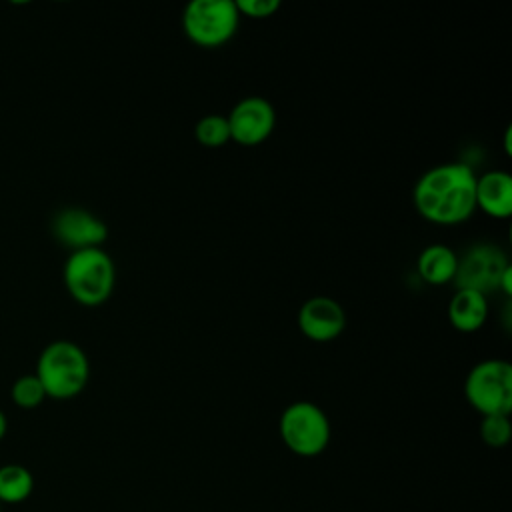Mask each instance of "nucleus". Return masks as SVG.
I'll list each match as a JSON object with an SVG mask.
<instances>
[{
  "instance_id": "obj_1",
  "label": "nucleus",
  "mask_w": 512,
  "mask_h": 512,
  "mask_svg": "<svg viewBox=\"0 0 512 512\" xmlns=\"http://www.w3.org/2000/svg\"><path fill=\"white\" fill-rule=\"evenodd\" d=\"M476 176L466 162H446L428 168L412 190L416 212L436 226L466 222L476 212Z\"/></svg>"
},
{
  "instance_id": "obj_2",
  "label": "nucleus",
  "mask_w": 512,
  "mask_h": 512,
  "mask_svg": "<svg viewBox=\"0 0 512 512\" xmlns=\"http://www.w3.org/2000/svg\"><path fill=\"white\" fill-rule=\"evenodd\" d=\"M34 374L44 386L46 398L70 400L86 388L90 362L76 342L54 340L38 354Z\"/></svg>"
},
{
  "instance_id": "obj_3",
  "label": "nucleus",
  "mask_w": 512,
  "mask_h": 512,
  "mask_svg": "<svg viewBox=\"0 0 512 512\" xmlns=\"http://www.w3.org/2000/svg\"><path fill=\"white\" fill-rule=\"evenodd\" d=\"M62 280L74 302L86 308H96L114 292L116 266L104 248L76 250L70 252L64 262Z\"/></svg>"
},
{
  "instance_id": "obj_4",
  "label": "nucleus",
  "mask_w": 512,
  "mask_h": 512,
  "mask_svg": "<svg viewBox=\"0 0 512 512\" xmlns=\"http://www.w3.org/2000/svg\"><path fill=\"white\" fill-rule=\"evenodd\" d=\"M278 434L292 454L314 458L326 450L332 428L326 412L318 404L310 400H296L282 410Z\"/></svg>"
},
{
  "instance_id": "obj_5",
  "label": "nucleus",
  "mask_w": 512,
  "mask_h": 512,
  "mask_svg": "<svg viewBox=\"0 0 512 512\" xmlns=\"http://www.w3.org/2000/svg\"><path fill=\"white\" fill-rule=\"evenodd\" d=\"M464 396L480 416L512 410V364L502 358L476 362L464 378Z\"/></svg>"
},
{
  "instance_id": "obj_6",
  "label": "nucleus",
  "mask_w": 512,
  "mask_h": 512,
  "mask_svg": "<svg viewBox=\"0 0 512 512\" xmlns=\"http://www.w3.org/2000/svg\"><path fill=\"white\" fill-rule=\"evenodd\" d=\"M240 26V14L234 0H192L182 12V30L186 38L202 48L228 44Z\"/></svg>"
},
{
  "instance_id": "obj_7",
  "label": "nucleus",
  "mask_w": 512,
  "mask_h": 512,
  "mask_svg": "<svg viewBox=\"0 0 512 512\" xmlns=\"http://www.w3.org/2000/svg\"><path fill=\"white\" fill-rule=\"evenodd\" d=\"M512 268L506 252L492 242L472 244L462 256H458L454 286L462 290H474L484 296L498 290L504 272Z\"/></svg>"
},
{
  "instance_id": "obj_8",
  "label": "nucleus",
  "mask_w": 512,
  "mask_h": 512,
  "mask_svg": "<svg viewBox=\"0 0 512 512\" xmlns=\"http://www.w3.org/2000/svg\"><path fill=\"white\" fill-rule=\"evenodd\" d=\"M230 140L252 148L266 142L276 128V110L264 96H246L238 100L226 116Z\"/></svg>"
},
{
  "instance_id": "obj_9",
  "label": "nucleus",
  "mask_w": 512,
  "mask_h": 512,
  "mask_svg": "<svg viewBox=\"0 0 512 512\" xmlns=\"http://www.w3.org/2000/svg\"><path fill=\"white\" fill-rule=\"evenodd\" d=\"M54 238L70 252L102 248L108 238V226L102 218L82 206H66L52 218Z\"/></svg>"
},
{
  "instance_id": "obj_10",
  "label": "nucleus",
  "mask_w": 512,
  "mask_h": 512,
  "mask_svg": "<svg viewBox=\"0 0 512 512\" xmlns=\"http://www.w3.org/2000/svg\"><path fill=\"white\" fill-rule=\"evenodd\" d=\"M296 324L304 338L324 344L336 340L344 332L346 312L342 304L330 296H312L298 308Z\"/></svg>"
},
{
  "instance_id": "obj_11",
  "label": "nucleus",
  "mask_w": 512,
  "mask_h": 512,
  "mask_svg": "<svg viewBox=\"0 0 512 512\" xmlns=\"http://www.w3.org/2000/svg\"><path fill=\"white\" fill-rule=\"evenodd\" d=\"M476 210L504 220L512 214V176L506 170H486L476 176Z\"/></svg>"
},
{
  "instance_id": "obj_12",
  "label": "nucleus",
  "mask_w": 512,
  "mask_h": 512,
  "mask_svg": "<svg viewBox=\"0 0 512 512\" xmlns=\"http://www.w3.org/2000/svg\"><path fill=\"white\" fill-rule=\"evenodd\" d=\"M488 320V300L474 290L456 288L448 302V322L458 332H476Z\"/></svg>"
},
{
  "instance_id": "obj_13",
  "label": "nucleus",
  "mask_w": 512,
  "mask_h": 512,
  "mask_svg": "<svg viewBox=\"0 0 512 512\" xmlns=\"http://www.w3.org/2000/svg\"><path fill=\"white\" fill-rule=\"evenodd\" d=\"M458 254L446 244H430L416 258L418 276L430 286H444L454 280Z\"/></svg>"
},
{
  "instance_id": "obj_14",
  "label": "nucleus",
  "mask_w": 512,
  "mask_h": 512,
  "mask_svg": "<svg viewBox=\"0 0 512 512\" xmlns=\"http://www.w3.org/2000/svg\"><path fill=\"white\" fill-rule=\"evenodd\" d=\"M34 490V476L22 464L0 466V504H20L30 498Z\"/></svg>"
},
{
  "instance_id": "obj_15",
  "label": "nucleus",
  "mask_w": 512,
  "mask_h": 512,
  "mask_svg": "<svg viewBox=\"0 0 512 512\" xmlns=\"http://www.w3.org/2000/svg\"><path fill=\"white\" fill-rule=\"evenodd\" d=\"M194 138L204 148H222L230 142L228 120L222 114H206L194 126Z\"/></svg>"
},
{
  "instance_id": "obj_16",
  "label": "nucleus",
  "mask_w": 512,
  "mask_h": 512,
  "mask_svg": "<svg viewBox=\"0 0 512 512\" xmlns=\"http://www.w3.org/2000/svg\"><path fill=\"white\" fill-rule=\"evenodd\" d=\"M10 398L18 408L34 410L46 400V392L40 380L36 378V374L32 372V374H22L12 382Z\"/></svg>"
},
{
  "instance_id": "obj_17",
  "label": "nucleus",
  "mask_w": 512,
  "mask_h": 512,
  "mask_svg": "<svg viewBox=\"0 0 512 512\" xmlns=\"http://www.w3.org/2000/svg\"><path fill=\"white\" fill-rule=\"evenodd\" d=\"M480 438L490 448H502L512 438V424L510 416L506 414H494V416H482L478 426Z\"/></svg>"
},
{
  "instance_id": "obj_18",
  "label": "nucleus",
  "mask_w": 512,
  "mask_h": 512,
  "mask_svg": "<svg viewBox=\"0 0 512 512\" xmlns=\"http://www.w3.org/2000/svg\"><path fill=\"white\" fill-rule=\"evenodd\" d=\"M236 8L240 18H252V20H266L276 16L280 10L278 0H236Z\"/></svg>"
},
{
  "instance_id": "obj_19",
  "label": "nucleus",
  "mask_w": 512,
  "mask_h": 512,
  "mask_svg": "<svg viewBox=\"0 0 512 512\" xmlns=\"http://www.w3.org/2000/svg\"><path fill=\"white\" fill-rule=\"evenodd\" d=\"M498 290H500L506 298H510V296H512V268H508V270L504 272V276H502V280H500Z\"/></svg>"
},
{
  "instance_id": "obj_20",
  "label": "nucleus",
  "mask_w": 512,
  "mask_h": 512,
  "mask_svg": "<svg viewBox=\"0 0 512 512\" xmlns=\"http://www.w3.org/2000/svg\"><path fill=\"white\" fill-rule=\"evenodd\" d=\"M6 432H8V418H6V414L0 410V440L6 436Z\"/></svg>"
},
{
  "instance_id": "obj_21",
  "label": "nucleus",
  "mask_w": 512,
  "mask_h": 512,
  "mask_svg": "<svg viewBox=\"0 0 512 512\" xmlns=\"http://www.w3.org/2000/svg\"><path fill=\"white\" fill-rule=\"evenodd\" d=\"M504 148H506V154H512V148H510V128L506 130V136H504Z\"/></svg>"
},
{
  "instance_id": "obj_22",
  "label": "nucleus",
  "mask_w": 512,
  "mask_h": 512,
  "mask_svg": "<svg viewBox=\"0 0 512 512\" xmlns=\"http://www.w3.org/2000/svg\"><path fill=\"white\" fill-rule=\"evenodd\" d=\"M0 512H2V504H0Z\"/></svg>"
}]
</instances>
